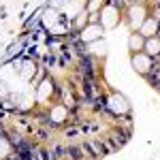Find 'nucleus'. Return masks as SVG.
<instances>
[{"label": "nucleus", "mask_w": 160, "mask_h": 160, "mask_svg": "<svg viewBox=\"0 0 160 160\" xmlns=\"http://www.w3.org/2000/svg\"><path fill=\"white\" fill-rule=\"evenodd\" d=\"M130 45H132V49H139V47L143 45V41H141L139 37H132V38H130Z\"/></svg>", "instance_id": "obj_1"}]
</instances>
